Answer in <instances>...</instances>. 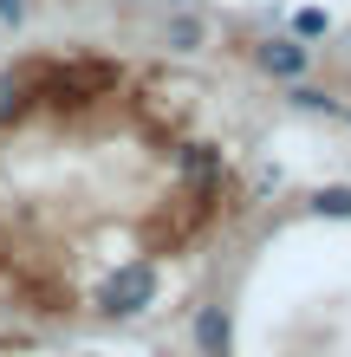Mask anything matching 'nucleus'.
<instances>
[{
  "instance_id": "obj_1",
  "label": "nucleus",
  "mask_w": 351,
  "mask_h": 357,
  "mask_svg": "<svg viewBox=\"0 0 351 357\" xmlns=\"http://www.w3.org/2000/svg\"><path fill=\"white\" fill-rule=\"evenodd\" d=\"M241 52H247V66L260 78H274V85H299V78H313V66H319V52L299 46L293 33H260V39H247Z\"/></svg>"
},
{
  "instance_id": "obj_2",
  "label": "nucleus",
  "mask_w": 351,
  "mask_h": 357,
  "mask_svg": "<svg viewBox=\"0 0 351 357\" xmlns=\"http://www.w3.org/2000/svg\"><path fill=\"white\" fill-rule=\"evenodd\" d=\"M150 39L170 59H202V52H209V39H215V20L202 13V7H163L156 26H150Z\"/></svg>"
},
{
  "instance_id": "obj_3",
  "label": "nucleus",
  "mask_w": 351,
  "mask_h": 357,
  "mask_svg": "<svg viewBox=\"0 0 351 357\" xmlns=\"http://www.w3.org/2000/svg\"><path fill=\"white\" fill-rule=\"evenodd\" d=\"M150 299H156V266L130 260V266H117L111 280H105V292H98V312H111V319H137Z\"/></svg>"
},
{
  "instance_id": "obj_4",
  "label": "nucleus",
  "mask_w": 351,
  "mask_h": 357,
  "mask_svg": "<svg viewBox=\"0 0 351 357\" xmlns=\"http://www.w3.org/2000/svg\"><path fill=\"white\" fill-rule=\"evenodd\" d=\"M280 91H286V104H293V111H306V117H338V111H345V91L313 85V78H299V85H280Z\"/></svg>"
},
{
  "instance_id": "obj_5",
  "label": "nucleus",
  "mask_w": 351,
  "mask_h": 357,
  "mask_svg": "<svg viewBox=\"0 0 351 357\" xmlns=\"http://www.w3.org/2000/svg\"><path fill=\"white\" fill-rule=\"evenodd\" d=\"M195 344L209 351V357H228V312H221V305H202V319H195Z\"/></svg>"
},
{
  "instance_id": "obj_6",
  "label": "nucleus",
  "mask_w": 351,
  "mask_h": 357,
  "mask_svg": "<svg viewBox=\"0 0 351 357\" xmlns=\"http://www.w3.org/2000/svg\"><path fill=\"white\" fill-rule=\"evenodd\" d=\"M286 33H293L299 46H313V52H319V39H332V13H325V7H299L293 20H286Z\"/></svg>"
},
{
  "instance_id": "obj_7",
  "label": "nucleus",
  "mask_w": 351,
  "mask_h": 357,
  "mask_svg": "<svg viewBox=\"0 0 351 357\" xmlns=\"http://www.w3.org/2000/svg\"><path fill=\"white\" fill-rule=\"evenodd\" d=\"M313 215H332V221H351V188H319V195H313Z\"/></svg>"
},
{
  "instance_id": "obj_8",
  "label": "nucleus",
  "mask_w": 351,
  "mask_h": 357,
  "mask_svg": "<svg viewBox=\"0 0 351 357\" xmlns=\"http://www.w3.org/2000/svg\"><path fill=\"white\" fill-rule=\"evenodd\" d=\"M182 169H189V176H215V169H221V156L209 150V143H189V150H182Z\"/></svg>"
},
{
  "instance_id": "obj_9",
  "label": "nucleus",
  "mask_w": 351,
  "mask_h": 357,
  "mask_svg": "<svg viewBox=\"0 0 351 357\" xmlns=\"http://www.w3.org/2000/svg\"><path fill=\"white\" fill-rule=\"evenodd\" d=\"M20 98H27V91H20V78H13V72H0V123H13V117H20Z\"/></svg>"
},
{
  "instance_id": "obj_10",
  "label": "nucleus",
  "mask_w": 351,
  "mask_h": 357,
  "mask_svg": "<svg viewBox=\"0 0 351 357\" xmlns=\"http://www.w3.org/2000/svg\"><path fill=\"white\" fill-rule=\"evenodd\" d=\"M338 117H345V123H351V98H345V111H338Z\"/></svg>"
},
{
  "instance_id": "obj_11",
  "label": "nucleus",
  "mask_w": 351,
  "mask_h": 357,
  "mask_svg": "<svg viewBox=\"0 0 351 357\" xmlns=\"http://www.w3.org/2000/svg\"><path fill=\"white\" fill-rule=\"evenodd\" d=\"M345 46H351V26H345Z\"/></svg>"
}]
</instances>
